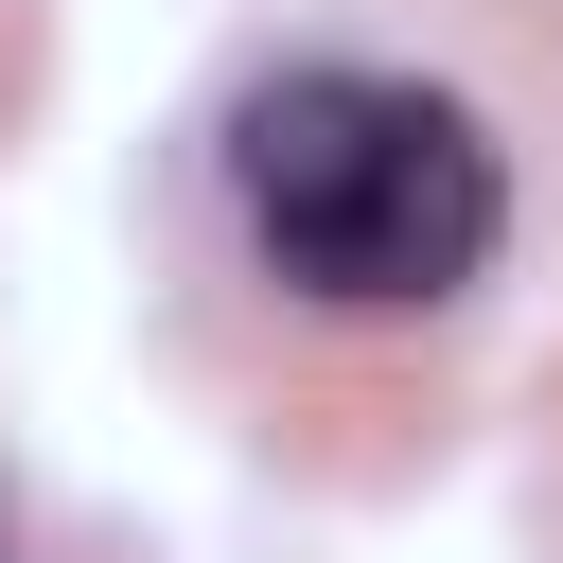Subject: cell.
<instances>
[{"label":"cell","mask_w":563,"mask_h":563,"mask_svg":"<svg viewBox=\"0 0 563 563\" xmlns=\"http://www.w3.org/2000/svg\"><path fill=\"white\" fill-rule=\"evenodd\" d=\"M229 211L264 246L282 299L317 317H440L493 246H510V158L457 88L422 70H264L229 106Z\"/></svg>","instance_id":"1"},{"label":"cell","mask_w":563,"mask_h":563,"mask_svg":"<svg viewBox=\"0 0 563 563\" xmlns=\"http://www.w3.org/2000/svg\"><path fill=\"white\" fill-rule=\"evenodd\" d=\"M0 563H35V545H18V510H0Z\"/></svg>","instance_id":"2"}]
</instances>
